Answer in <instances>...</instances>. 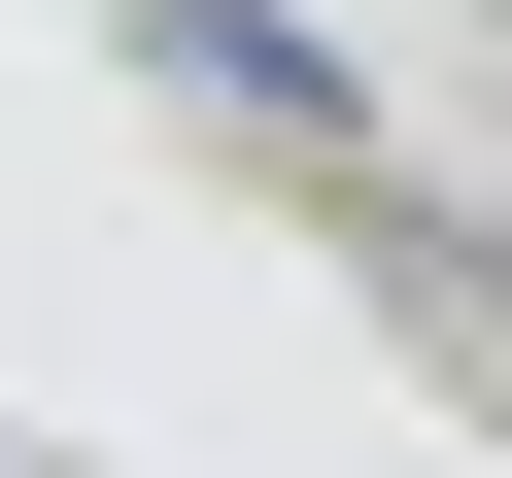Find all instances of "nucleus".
<instances>
[{"label":"nucleus","mask_w":512,"mask_h":478,"mask_svg":"<svg viewBox=\"0 0 512 478\" xmlns=\"http://www.w3.org/2000/svg\"><path fill=\"white\" fill-rule=\"evenodd\" d=\"M137 69H171V103H239V137H308V171H376V103L274 35V0H137Z\"/></svg>","instance_id":"obj_1"}]
</instances>
